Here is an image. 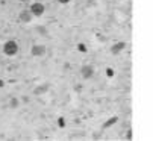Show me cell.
<instances>
[{
	"label": "cell",
	"instance_id": "1",
	"mask_svg": "<svg viewBox=\"0 0 153 141\" xmlns=\"http://www.w3.org/2000/svg\"><path fill=\"white\" fill-rule=\"evenodd\" d=\"M3 52H5L6 56H15L18 53V43L14 41V40L6 41L5 46H3Z\"/></svg>",
	"mask_w": 153,
	"mask_h": 141
},
{
	"label": "cell",
	"instance_id": "2",
	"mask_svg": "<svg viewBox=\"0 0 153 141\" xmlns=\"http://www.w3.org/2000/svg\"><path fill=\"white\" fill-rule=\"evenodd\" d=\"M30 14L32 15H35V17H41L42 14H44V11H46V8H44V5L42 3H39V2H35V3H32L30 5Z\"/></svg>",
	"mask_w": 153,
	"mask_h": 141
},
{
	"label": "cell",
	"instance_id": "3",
	"mask_svg": "<svg viewBox=\"0 0 153 141\" xmlns=\"http://www.w3.org/2000/svg\"><path fill=\"white\" fill-rule=\"evenodd\" d=\"M46 46L44 44H35L32 47V50H30V55L35 56V58H39V56H44L46 55Z\"/></svg>",
	"mask_w": 153,
	"mask_h": 141
},
{
	"label": "cell",
	"instance_id": "4",
	"mask_svg": "<svg viewBox=\"0 0 153 141\" xmlns=\"http://www.w3.org/2000/svg\"><path fill=\"white\" fill-rule=\"evenodd\" d=\"M80 75L83 79H91L94 76V67L93 65H83L80 68Z\"/></svg>",
	"mask_w": 153,
	"mask_h": 141
},
{
	"label": "cell",
	"instance_id": "5",
	"mask_svg": "<svg viewBox=\"0 0 153 141\" xmlns=\"http://www.w3.org/2000/svg\"><path fill=\"white\" fill-rule=\"evenodd\" d=\"M18 18H20L21 23H29V21L32 20V14H30V11L25 9V11H21V12H20Z\"/></svg>",
	"mask_w": 153,
	"mask_h": 141
},
{
	"label": "cell",
	"instance_id": "6",
	"mask_svg": "<svg viewBox=\"0 0 153 141\" xmlns=\"http://www.w3.org/2000/svg\"><path fill=\"white\" fill-rule=\"evenodd\" d=\"M126 47V43L124 41H118L117 44H114L112 47H111V52H112V55H118L123 49Z\"/></svg>",
	"mask_w": 153,
	"mask_h": 141
},
{
	"label": "cell",
	"instance_id": "7",
	"mask_svg": "<svg viewBox=\"0 0 153 141\" xmlns=\"http://www.w3.org/2000/svg\"><path fill=\"white\" fill-rule=\"evenodd\" d=\"M46 88H47V85H44V87H41V88L38 87V88L35 90V94H42V93H46V91H44Z\"/></svg>",
	"mask_w": 153,
	"mask_h": 141
},
{
	"label": "cell",
	"instance_id": "8",
	"mask_svg": "<svg viewBox=\"0 0 153 141\" xmlns=\"http://www.w3.org/2000/svg\"><path fill=\"white\" fill-rule=\"evenodd\" d=\"M115 122H117V117H114V119H111L108 123H105V126H103V128H108L109 125H112V123H115Z\"/></svg>",
	"mask_w": 153,
	"mask_h": 141
},
{
	"label": "cell",
	"instance_id": "9",
	"mask_svg": "<svg viewBox=\"0 0 153 141\" xmlns=\"http://www.w3.org/2000/svg\"><path fill=\"white\" fill-rule=\"evenodd\" d=\"M11 106H12V108H17V106H18V100H17V99H12V100H11Z\"/></svg>",
	"mask_w": 153,
	"mask_h": 141
},
{
	"label": "cell",
	"instance_id": "10",
	"mask_svg": "<svg viewBox=\"0 0 153 141\" xmlns=\"http://www.w3.org/2000/svg\"><path fill=\"white\" fill-rule=\"evenodd\" d=\"M58 125H59L61 128H64V126H65V120H64V119H59V120H58Z\"/></svg>",
	"mask_w": 153,
	"mask_h": 141
},
{
	"label": "cell",
	"instance_id": "11",
	"mask_svg": "<svg viewBox=\"0 0 153 141\" xmlns=\"http://www.w3.org/2000/svg\"><path fill=\"white\" fill-rule=\"evenodd\" d=\"M126 138H127V140H132V131H130V129L127 131V134H126Z\"/></svg>",
	"mask_w": 153,
	"mask_h": 141
},
{
	"label": "cell",
	"instance_id": "12",
	"mask_svg": "<svg viewBox=\"0 0 153 141\" xmlns=\"http://www.w3.org/2000/svg\"><path fill=\"white\" fill-rule=\"evenodd\" d=\"M106 75H108V76H114V70L108 68V70H106Z\"/></svg>",
	"mask_w": 153,
	"mask_h": 141
},
{
	"label": "cell",
	"instance_id": "13",
	"mask_svg": "<svg viewBox=\"0 0 153 141\" xmlns=\"http://www.w3.org/2000/svg\"><path fill=\"white\" fill-rule=\"evenodd\" d=\"M59 3H62V5H67V3H70V0H58Z\"/></svg>",
	"mask_w": 153,
	"mask_h": 141
},
{
	"label": "cell",
	"instance_id": "14",
	"mask_svg": "<svg viewBox=\"0 0 153 141\" xmlns=\"http://www.w3.org/2000/svg\"><path fill=\"white\" fill-rule=\"evenodd\" d=\"M79 50H82V52L85 50V46H83V44H79Z\"/></svg>",
	"mask_w": 153,
	"mask_h": 141
},
{
	"label": "cell",
	"instance_id": "15",
	"mask_svg": "<svg viewBox=\"0 0 153 141\" xmlns=\"http://www.w3.org/2000/svg\"><path fill=\"white\" fill-rule=\"evenodd\" d=\"M0 87H3V82L2 81H0Z\"/></svg>",
	"mask_w": 153,
	"mask_h": 141
}]
</instances>
